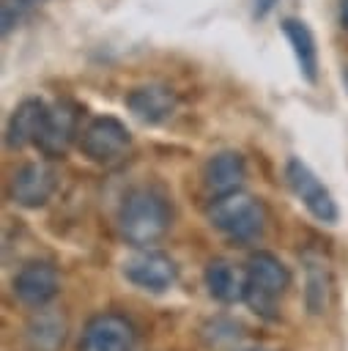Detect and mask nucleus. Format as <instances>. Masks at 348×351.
I'll return each mask as SVG.
<instances>
[{"instance_id": "1", "label": "nucleus", "mask_w": 348, "mask_h": 351, "mask_svg": "<svg viewBox=\"0 0 348 351\" xmlns=\"http://www.w3.org/2000/svg\"><path fill=\"white\" fill-rule=\"evenodd\" d=\"M173 222V211L167 197L153 186L132 189L118 208V233L132 247L156 244Z\"/></svg>"}, {"instance_id": "2", "label": "nucleus", "mask_w": 348, "mask_h": 351, "mask_svg": "<svg viewBox=\"0 0 348 351\" xmlns=\"http://www.w3.org/2000/svg\"><path fill=\"white\" fill-rule=\"evenodd\" d=\"M247 291L244 304L266 321L279 318V302L290 288V271L288 266L269 250H258L247 261Z\"/></svg>"}, {"instance_id": "3", "label": "nucleus", "mask_w": 348, "mask_h": 351, "mask_svg": "<svg viewBox=\"0 0 348 351\" xmlns=\"http://www.w3.org/2000/svg\"><path fill=\"white\" fill-rule=\"evenodd\" d=\"M206 217H208L214 230H219L222 236H227L236 244L255 241L266 228L263 203L255 195L244 192V189H233V192L211 197V203L206 208Z\"/></svg>"}, {"instance_id": "4", "label": "nucleus", "mask_w": 348, "mask_h": 351, "mask_svg": "<svg viewBox=\"0 0 348 351\" xmlns=\"http://www.w3.org/2000/svg\"><path fill=\"white\" fill-rule=\"evenodd\" d=\"M121 274L129 285L145 291V293H164L178 280L175 261L153 247H134L132 255L121 261Z\"/></svg>"}, {"instance_id": "5", "label": "nucleus", "mask_w": 348, "mask_h": 351, "mask_svg": "<svg viewBox=\"0 0 348 351\" xmlns=\"http://www.w3.org/2000/svg\"><path fill=\"white\" fill-rule=\"evenodd\" d=\"M285 181H288L290 192L296 195V200L310 211V217H315L323 225H337L340 206L307 162H301L299 156H290L285 162Z\"/></svg>"}, {"instance_id": "6", "label": "nucleus", "mask_w": 348, "mask_h": 351, "mask_svg": "<svg viewBox=\"0 0 348 351\" xmlns=\"http://www.w3.org/2000/svg\"><path fill=\"white\" fill-rule=\"evenodd\" d=\"M79 151L96 165H115L132 151V132L112 115L93 118L79 134Z\"/></svg>"}, {"instance_id": "7", "label": "nucleus", "mask_w": 348, "mask_h": 351, "mask_svg": "<svg viewBox=\"0 0 348 351\" xmlns=\"http://www.w3.org/2000/svg\"><path fill=\"white\" fill-rule=\"evenodd\" d=\"M137 329L121 313H96L79 332L77 351H134Z\"/></svg>"}, {"instance_id": "8", "label": "nucleus", "mask_w": 348, "mask_h": 351, "mask_svg": "<svg viewBox=\"0 0 348 351\" xmlns=\"http://www.w3.org/2000/svg\"><path fill=\"white\" fill-rule=\"evenodd\" d=\"M11 291L19 304L27 310L49 307V302L60 291V274L49 261H27L11 280Z\"/></svg>"}, {"instance_id": "9", "label": "nucleus", "mask_w": 348, "mask_h": 351, "mask_svg": "<svg viewBox=\"0 0 348 351\" xmlns=\"http://www.w3.org/2000/svg\"><path fill=\"white\" fill-rule=\"evenodd\" d=\"M58 189V173L47 162H25L8 181V197L22 208H41Z\"/></svg>"}, {"instance_id": "10", "label": "nucleus", "mask_w": 348, "mask_h": 351, "mask_svg": "<svg viewBox=\"0 0 348 351\" xmlns=\"http://www.w3.org/2000/svg\"><path fill=\"white\" fill-rule=\"evenodd\" d=\"M77 126H79V107L69 99L55 101L47 112V123L38 134L36 148L47 159H63L77 137Z\"/></svg>"}, {"instance_id": "11", "label": "nucleus", "mask_w": 348, "mask_h": 351, "mask_svg": "<svg viewBox=\"0 0 348 351\" xmlns=\"http://www.w3.org/2000/svg\"><path fill=\"white\" fill-rule=\"evenodd\" d=\"M175 107H178L175 90L170 85H162V82L137 85L126 93V110L148 126H159V123L170 121Z\"/></svg>"}, {"instance_id": "12", "label": "nucleus", "mask_w": 348, "mask_h": 351, "mask_svg": "<svg viewBox=\"0 0 348 351\" xmlns=\"http://www.w3.org/2000/svg\"><path fill=\"white\" fill-rule=\"evenodd\" d=\"M47 112L49 107L30 96V99H22L14 112L8 115V123H5V145L11 151H19V148H27V145H36L38 143V134L47 123Z\"/></svg>"}, {"instance_id": "13", "label": "nucleus", "mask_w": 348, "mask_h": 351, "mask_svg": "<svg viewBox=\"0 0 348 351\" xmlns=\"http://www.w3.org/2000/svg\"><path fill=\"white\" fill-rule=\"evenodd\" d=\"M22 337L27 351H63L69 337V324L63 313L52 307H41V310H33V315L27 318Z\"/></svg>"}, {"instance_id": "14", "label": "nucleus", "mask_w": 348, "mask_h": 351, "mask_svg": "<svg viewBox=\"0 0 348 351\" xmlns=\"http://www.w3.org/2000/svg\"><path fill=\"white\" fill-rule=\"evenodd\" d=\"M203 285L208 291V296L219 304H236L244 302V291H247V269H238L236 263L225 261V258H214L206 263L203 269Z\"/></svg>"}, {"instance_id": "15", "label": "nucleus", "mask_w": 348, "mask_h": 351, "mask_svg": "<svg viewBox=\"0 0 348 351\" xmlns=\"http://www.w3.org/2000/svg\"><path fill=\"white\" fill-rule=\"evenodd\" d=\"M247 178V162L238 151H219L203 167V186L211 197L241 189Z\"/></svg>"}, {"instance_id": "16", "label": "nucleus", "mask_w": 348, "mask_h": 351, "mask_svg": "<svg viewBox=\"0 0 348 351\" xmlns=\"http://www.w3.org/2000/svg\"><path fill=\"white\" fill-rule=\"evenodd\" d=\"M332 296V271L323 255H304V304L310 315H323Z\"/></svg>"}, {"instance_id": "17", "label": "nucleus", "mask_w": 348, "mask_h": 351, "mask_svg": "<svg viewBox=\"0 0 348 351\" xmlns=\"http://www.w3.org/2000/svg\"><path fill=\"white\" fill-rule=\"evenodd\" d=\"M282 33L293 47V55H296L301 77L307 82H318V47H315L312 30L301 19L288 16V19H282Z\"/></svg>"}, {"instance_id": "18", "label": "nucleus", "mask_w": 348, "mask_h": 351, "mask_svg": "<svg viewBox=\"0 0 348 351\" xmlns=\"http://www.w3.org/2000/svg\"><path fill=\"white\" fill-rule=\"evenodd\" d=\"M203 337L208 340L211 348H219V346H227V343H236L241 337V326L227 321V318H214L203 326Z\"/></svg>"}, {"instance_id": "19", "label": "nucleus", "mask_w": 348, "mask_h": 351, "mask_svg": "<svg viewBox=\"0 0 348 351\" xmlns=\"http://www.w3.org/2000/svg\"><path fill=\"white\" fill-rule=\"evenodd\" d=\"M19 16H22V0H3V33L5 36L19 22Z\"/></svg>"}, {"instance_id": "20", "label": "nucleus", "mask_w": 348, "mask_h": 351, "mask_svg": "<svg viewBox=\"0 0 348 351\" xmlns=\"http://www.w3.org/2000/svg\"><path fill=\"white\" fill-rule=\"evenodd\" d=\"M277 3L279 0H252V11H255V16H266Z\"/></svg>"}, {"instance_id": "21", "label": "nucleus", "mask_w": 348, "mask_h": 351, "mask_svg": "<svg viewBox=\"0 0 348 351\" xmlns=\"http://www.w3.org/2000/svg\"><path fill=\"white\" fill-rule=\"evenodd\" d=\"M340 25L348 30V0H343V3H340Z\"/></svg>"}, {"instance_id": "22", "label": "nucleus", "mask_w": 348, "mask_h": 351, "mask_svg": "<svg viewBox=\"0 0 348 351\" xmlns=\"http://www.w3.org/2000/svg\"><path fill=\"white\" fill-rule=\"evenodd\" d=\"M249 351H260V348H249Z\"/></svg>"}]
</instances>
